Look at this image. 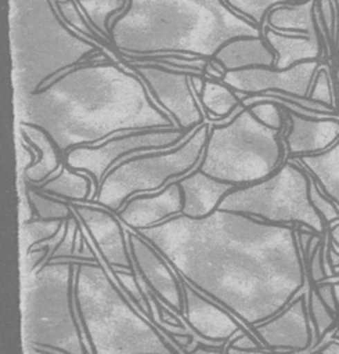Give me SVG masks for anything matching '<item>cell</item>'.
Here are the masks:
<instances>
[{
	"label": "cell",
	"mask_w": 339,
	"mask_h": 354,
	"mask_svg": "<svg viewBox=\"0 0 339 354\" xmlns=\"http://www.w3.org/2000/svg\"><path fill=\"white\" fill-rule=\"evenodd\" d=\"M136 232L191 286L228 310L250 332L306 286L297 225L216 209L202 218L178 214Z\"/></svg>",
	"instance_id": "obj_1"
},
{
	"label": "cell",
	"mask_w": 339,
	"mask_h": 354,
	"mask_svg": "<svg viewBox=\"0 0 339 354\" xmlns=\"http://www.w3.org/2000/svg\"><path fill=\"white\" fill-rule=\"evenodd\" d=\"M252 333L267 354H302L313 346L314 328L309 314L307 295H297L285 308L270 319L252 328Z\"/></svg>",
	"instance_id": "obj_13"
},
{
	"label": "cell",
	"mask_w": 339,
	"mask_h": 354,
	"mask_svg": "<svg viewBox=\"0 0 339 354\" xmlns=\"http://www.w3.org/2000/svg\"><path fill=\"white\" fill-rule=\"evenodd\" d=\"M317 11V0L278 6L268 11L266 25L284 33L321 37Z\"/></svg>",
	"instance_id": "obj_23"
},
{
	"label": "cell",
	"mask_w": 339,
	"mask_h": 354,
	"mask_svg": "<svg viewBox=\"0 0 339 354\" xmlns=\"http://www.w3.org/2000/svg\"><path fill=\"white\" fill-rule=\"evenodd\" d=\"M126 236L134 270L140 274L149 289L169 308L181 317L184 313V293L174 268L136 231L126 230Z\"/></svg>",
	"instance_id": "obj_15"
},
{
	"label": "cell",
	"mask_w": 339,
	"mask_h": 354,
	"mask_svg": "<svg viewBox=\"0 0 339 354\" xmlns=\"http://www.w3.org/2000/svg\"><path fill=\"white\" fill-rule=\"evenodd\" d=\"M226 354H259V353H241V351H231L226 346Z\"/></svg>",
	"instance_id": "obj_44"
},
{
	"label": "cell",
	"mask_w": 339,
	"mask_h": 354,
	"mask_svg": "<svg viewBox=\"0 0 339 354\" xmlns=\"http://www.w3.org/2000/svg\"><path fill=\"white\" fill-rule=\"evenodd\" d=\"M309 198L315 210L322 216L327 224H332L339 220V207L338 205L321 189L318 183L311 177Z\"/></svg>",
	"instance_id": "obj_34"
},
{
	"label": "cell",
	"mask_w": 339,
	"mask_h": 354,
	"mask_svg": "<svg viewBox=\"0 0 339 354\" xmlns=\"http://www.w3.org/2000/svg\"><path fill=\"white\" fill-rule=\"evenodd\" d=\"M21 137L36 152V160L24 170V176L32 185H40L57 176L62 167V153L51 137L39 126L19 122Z\"/></svg>",
	"instance_id": "obj_21"
},
{
	"label": "cell",
	"mask_w": 339,
	"mask_h": 354,
	"mask_svg": "<svg viewBox=\"0 0 339 354\" xmlns=\"http://www.w3.org/2000/svg\"><path fill=\"white\" fill-rule=\"evenodd\" d=\"M17 112L19 122L42 127L62 156L119 133L176 127L143 77L107 55L79 64L18 98Z\"/></svg>",
	"instance_id": "obj_2"
},
{
	"label": "cell",
	"mask_w": 339,
	"mask_h": 354,
	"mask_svg": "<svg viewBox=\"0 0 339 354\" xmlns=\"http://www.w3.org/2000/svg\"><path fill=\"white\" fill-rule=\"evenodd\" d=\"M239 36H263V30L224 0H127L109 26L118 54L180 53L210 59Z\"/></svg>",
	"instance_id": "obj_3"
},
{
	"label": "cell",
	"mask_w": 339,
	"mask_h": 354,
	"mask_svg": "<svg viewBox=\"0 0 339 354\" xmlns=\"http://www.w3.org/2000/svg\"><path fill=\"white\" fill-rule=\"evenodd\" d=\"M178 184L184 199L181 214L191 218H202L213 213L221 199L235 188L232 184L208 176L198 167L180 178Z\"/></svg>",
	"instance_id": "obj_19"
},
{
	"label": "cell",
	"mask_w": 339,
	"mask_h": 354,
	"mask_svg": "<svg viewBox=\"0 0 339 354\" xmlns=\"http://www.w3.org/2000/svg\"><path fill=\"white\" fill-rule=\"evenodd\" d=\"M10 7L17 100L47 86L62 72L108 54L97 40L64 21L55 0H11Z\"/></svg>",
	"instance_id": "obj_5"
},
{
	"label": "cell",
	"mask_w": 339,
	"mask_h": 354,
	"mask_svg": "<svg viewBox=\"0 0 339 354\" xmlns=\"http://www.w3.org/2000/svg\"><path fill=\"white\" fill-rule=\"evenodd\" d=\"M307 307L309 314L314 328V340L324 337V335L335 325L336 317L333 313L320 297L315 289H311L307 295Z\"/></svg>",
	"instance_id": "obj_30"
},
{
	"label": "cell",
	"mask_w": 339,
	"mask_h": 354,
	"mask_svg": "<svg viewBox=\"0 0 339 354\" xmlns=\"http://www.w3.org/2000/svg\"><path fill=\"white\" fill-rule=\"evenodd\" d=\"M336 79H338V84H339V69L336 71Z\"/></svg>",
	"instance_id": "obj_46"
},
{
	"label": "cell",
	"mask_w": 339,
	"mask_h": 354,
	"mask_svg": "<svg viewBox=\"0 0 339 354\" xmlns=\"http://www.w3.org/2000/svg\"><path fill=\"white\" fill-rule=\"evenodd\" d=\"M71 206L94 241V246L98 248L102 260L112 268L134 271L126 230L118 216L105 207L86 202H71Z\"/></svg>",
	"instance_id": "obj_14"
},
{
	"label": "cell",
	"mask_w": 339,
	"mask_h": 354,
	"mask_svg": "<svg viewBox=\"0 0 339 354\" xmlns=\"http://www.w3.org/2000/svg\"><path fill=\"white\" fill-rule=\"evenodd\" d=\"M263 37L277 55L274 68L278 69H286L303 61L320 59L322 54L321 37L284 33L267 25L264 26Z\"/></svg>",
	"instance_id": "obj_22"
},
{
	"label": "cell",
	"mask_w": 339,
	"mask_h": 354,
	"mask_svg": "<svg viewBox=\"0 0 339 354\" xmlns=\"http://www.w3.org/2000/svg\"><path fill=\"white\" fill-rule=\"evenodd\" d=\"M125 65L143 77L152 98L170 115L177 129L191 130L205 123L202 104L191 87V75L159 65Z\"/></svg>",
	"instance_id": "obj_11"
},
{
	"label": "cell",
	"mask_w": 339,
	"mask_h": 354,
	"mask_svg": "<svg viewBox=\"0 0 339 354\" xmlns=\"http://www.w3.org/2000/svg\"><path fill=\"white\" fill-rule=\"evenodd\" d=\"M226 346L227 343L220 347H212L194 342V346L187 348V354H226Z\"/></svg>",
	"instance_id": "obj_39"
},
{
	"label": "cell",
	"mask_w": 339,
	"mask_h": 354,
	"mask_svg": "<svg viewBox=\"0 0 339 354\" xmlns=\"http://www.w3.org/2000/svg\"><path fill=\"white\" fill-rule=\"evenodd\" d=\"M79 223L80 221L76 216L65 220L64 236L48 260H51V259H77L76 257V243H77V238H79L80 227H82V225H79Z\"/></svg>",
	"instance_id": "obj_33"
},
{
	"label": "cell",
	"mask_w": 339,
	"mask_h": 354,
	"mask_svg": "<svg viewBox=\"0 0 339 354\" xmlns=\"http://www.w3.org/2000/svg\"><path fill=\"white\" fill-rule=\"evenodd\" d=\"M322 62L310 59L299 62L286 69L274 66H252L237 71H226L221 83L234 91L248 95L264 94L268 91L285 93L295 97H309L314 77Z\"/></svg>",
	"instance_id": "obj_12"
},
{
	"label": "cell",
	"mask_w": 339,
	"mask_h": 354,
	"mask_svg": "<svg viewBox=\"0 0 339 354\" xmlns=\"http://www.w3.org/2000/svg\"><path fill=\"white\" fill-rule=\"evenodd\" d=\"M65 220H29L24 223V241L26 250L55 236L62 228Z\"/></svg>",
	"instance_id": "obj_31"
},
{
	"label": "cell",
	"mask_w": 339,
	"mask_h": 354,
	"mask_svg": "<svg viewBox=\"0 0 339 354\" xmlns=\"http://www.w3.org/2000/svg\"><path fill=\"white\" fill-rule=\"evenodd\" d=\"M311 176L296 160H284L268 177L231 189L217 209L239 212L274 224L325 232V220L309 198Z\"/></svg>",
	"instance_id": "obj_9"
},
{
	"label": "cell",
	"mask_w": 339,
	"mask_h": 354,
	"mask_svg": "<svg viewBox=\"0 0 339 354\" xmlns=\"http://www.w3.org/2000/svg\"><path fill=\"white\" fill-rule=\"evenodd\" d=\"M75 268V263L48 261L29 277L24 306L26 344L90 354L73 300Z\"/></svg>",
	"instance_id": "obj_7"
},
{
	"label": "cell",
	"mask_w": 339,
	"mask_h": 354,
	"mask_svg": "<svg viewBox=\"0 0 339 354\" xmlns=\"http://www.w3.org/2000/svg\"><path fill=\"white\" fill-rule=\"evenodd\" d=\"M228 7H231L237 14L245 17L255 25H257L263 32L266 26V18L271 8L285 4H295L304 0H224Z\"/></svg>",
	"instance_id": "obj_29"
},
{
	"label": "cell",
	"mask_w": 339,
	"mask_h": 354,
	"mask_svg": "<svg viewBox=\"0 0 339 354\" xmlns=\"http://www.w3.org/2000/svg\"><path fill=\"white\" fill-rule=\"evenodd\" d=\"M309 98L315 100L321 104H325L332 108H338L335 104V93H333V86H332V79L331 73L327 66H321L320 71L317 72L314 82L310 88Z\"/></svg>",
	"instance_id": "obj_35"
},
{
	"label": "cell",
	"mask_w": 339,
	"mask_h": 354,
	"mask_svg": "<svg viewBox=\"0 0 339 354\" xmlns=\"http://www.w3.org/2000/svg\"><path fill=\"white\" fill-rule=\"evenodd\" d=\"M73 300L94 354H184L100 263L76 264Z\"/></svg>",
	"instance_id": "obj_4"
},
{
	"label": "cell",
	"mask_w": 339,
	"mask_h": 354,
	"mask_svg": "<svg viewBox=\"0 0 339 354\" xmlns=\"http://www.w3.org/2000/svg\"><path fill=\"white\" fill-rule=\"evenodd\" d=\"M252 113L267 127L282 131L286 127V116L284 108L271 100H259L249 105Z\"/></svg>",
	"instance_id": "obj_32"
},
{
	"label": "cell",
	"mask_w": 339,
	"mask_h": 354,
	"mask_svg": "<svg viewBox=\"0 0 339 354\" xmlns=\"http://www.w3.org/2000/svg\"><path fill=\"white\" fill-rule=\"evenodd\" d=\"M48 254H50V250H48V248H44V246H35V248L26 250V256H25L26 275L30 277L35 271L42 268L44 266V263L47 261Z\"/></svg>",
	"instance_id": "obj_36"
},
{
	"label": "cell",
	"mask_w": 339,
	"mask_h": 354,
	"mask_svg": "<svg viewBox=\"0 0 339 354\" xmlns=\"http://www.w3.org/2000/svg\"><path fill=\"white\" fill-rule=\"evenodd\" d=\"M325 252L324 248L321 246V242L314 248L310 259V274L311 279L318 283L325 279L327 272H325Z\"/></svg>",
	"instance_id": "obj_37"
},
{
	"label": "cell",
	"mask_w": 339,
	"mask_h": 354,
	"mask_svg": "<svg viewBox=\"0 0 339 354\" xmlns=\"http://www.w3.org/2000/svg\"><path fill=\"white\" fill-rule=\"evenodd\" d=\"M224 71L274 66L277 55L263 36H239L226 41L212 57Z\"/></svg>",
	"instance_id": "obj_20"
},
{
	"label": "cell",
	"mask_w": 339,
	"mask_h": 354,
	"mask_svg": "<svg viewBox=\"0 0 339 354\" xmlns=\"http://www.w3.org/2000/svg\"><path fill=\"white\" fill-rule=\"evenodd\" d=\"M302 354H339V340L331 339L325 342L321 347H310Z\"/></svg>",
	"instance_id": "obj_40"
},
{
	"label": "cell",
	"mask_w": 339,
	"mask_h": 354,
	"mask_svg": "<svg viewBox=\"0 0 339 354\" xmlns=\"http://www.w3.org/2000/svg\"><path fill=\"white\" fill-rule=\"evenodd\" d=\"M306 169V171L318 183L321 189L339 207V140L328 149L292 158Z\"/></svg>",
	"instance_id": "obj_25"
},
{
	"label": "cell",
	"mask_w": 339,
	"mask_h": 354,
	"mask_svg": "<svg viewBox=\"0 0 339 354\" xmlns=\"http://www.w3.org/2000/svg\"><path fill=\"white\" fill-rule=\"evenodd\" d=\"M183 205L180 184L172 181L159 192L133 195L115 214L129 228L138 231L181 214Z\"/></svg>",
	"instance_id": "obj_17"
},
{
	"label": "cell",
	"mask_w": 339,
	"mask_h": 354,
	"mask_svg": "<svg viewBox=\"0 0 339 354\" xmlns=\"http://www.w3.org/2000/svg\"><path fill=\"white\" fill-rule=\"evenodd\" d=\"M282 131L267 127L249 106L227 124H212L198 169L208 176L242 187L268 177L282 162Z\"/></svg>",
	"instance_id": "obj_6"
},
{
	"label": "cell",
	"mask_w": 339,
	"mask_h": 354,
	"mask_svg": "<svg viewBox=\"0 0 339 354\" xmlns=\"http://www.w3.org/2000/svg\"><path fill=\"white\" fill-rule=\"evenodd\" d=\"M25 354H64L58 350L43 347V346H36V344H26Z\"/></svg>",
	"instance_id": "obj_41"
},
{
	"label": "cell",
	"mask_w": 339,
	"mask_h": 354,
	"mask_svg": "<svg viewBox=\"0 0 339 354\" xmlns=\"http://www.w3.org/2000/svg\"><path fill=\"white\" fill-rule=\"evenodd\" d=\"M176 274L184 293V313L181 318L192 329L194 336L227 343L239 330L250 332L228 310L191 286L177 271Z\"/></svg>",
	"instance_id": "obj_16"
},
{
	"label": "cell",
	"mask_w": 339,
	"mask_h": 354,
	"mask_svg": "<svg viewBox=\"0 0 339 354\" xmlns=\"http://www.w3.org/2000/svg\"><path fill=\"white\" fill-rule=\"evenodd\" d=\"M39 188L51 196L71 202L93 201L98 192V187L89 173L73 170L65 162L59 173L42 183Z\"/></svg>",
	"instance_id": "obj_24"
},
{
	"label": "cell",
	"mask_w": 339,
	"mask_h": 354,
	"mask_svg": "<svg viewBox=\"0 0 339 354\" xmlns=\"http://www.w3.org/2000/svg\"><path fill=\"white\" fill-rule=\"evenodd\" d=\"M26 199L29 201L33 214L37 218L44 220H66L73 217V209L71 203H65V201L51 196L42 189H26Z\"/></svg>",
	"instance_id": "obj_28"
},
{
	"label": "cell",
	"mask_w": 339,
	"mask_h": 354,
	"mask_svg": "<svg viewBox=\"0 0 339 354\" xmlns=\"http://www.w3.org/2000/svg\"><path fill=\"white\" fill-rule=\"evenodd\" d=\"M329 282L333 286V292H335V297H336V304H338V315H339V278L335 279V281H329Z\"/></svg>",
	"instance_id": "obj_42"
},
{
	"label": "cell",
	"mask_w": 339,
	"mask_h": 354,
	"mask_svg": "<svg viewBox=\"0 0 339 354\" xmlns=\"http://www.w3.org/2000/svg\"><path fill=\"white\" fill-rule=\"evenodd\" d=\"M284 111L288 130L282 140L291 158L322 152L339 140V118H311L293 111Z\"/></svg>",
	"instance_id": "obj_18"
},
{
	"label": "cell",
	"mask_w": 339,
	"mask_h": 354,
	"mask_svg": "<svg viewBox=\"0 0 339 354\" xmlns=\"http://www.w3.org/2000/svg\"><path fill=\"white\" fill-rule=\"evenodd\" d=\"M195 129H154L141 131L119 133L100 145H82L69 149L64 155V162L73 170L89 173L97 187L105 174L130 153L140 151H165L178 145L188 138Z\"/></svg>",
	"instance_id": "obj_10"
},
{
	"label": "cell",
	"mask_w": 339,
	"mask_h": 354,
	"mask_svg": "<svg viewBox=\"0 0 339 354\" xmlns=\"http://www.w3.org/2000/svg\"><path fill=\"white\" fill-rule=\"evenodd\" d=\"M82 12L93 28L105 39H109L112 21L125 10L127 0H76Z\"/></svg>",
	"instance_id": "obj_27"
},
{
	"label": "cell",
	"mask_w": 339,
	"mask_h": 354,
	"mask_svg": "<svg viewBox=\"0 0 339 354\" xmlns=\"http://www.w3.org/2000/svg\"><path fill=\"white\" fill-rule=\"evenodd\" d=\"M332 339H333V340H339V325L335 328V330H333V333H332Z\"/></svg>",
	"instance_id": "obj_45"
},
{
	"label": "cell",
	"mask_w": 339,
	"mask_h": 354,
	"mask_svg": "<svg viewBox=\"0 0 339 354\" xmlns=\"http://www.w3.org/2000/svg\"><path fill=\"white\" fill-rule=\"evenodd\" d=\"M198 98L202 104L205 118L209 120V123H214L226 118L235 108L242 105L241 98L231 87L213 79L205 80L203 90L198 95Z\"/></svg>",
	"instance_id": "obj_26"
},
{
	"label": "cell",
	"mask_w": 339,
	"mask_h": 354,
	"mask_svg": "<svg viewBox=\"0 0 339 354\" xmlns=\"http://www.w3.org/2000/svg\"><path fill=\"white\" fill-rule=\"evenodd\" d=\"M209 129L210 123L205 122L173 148L118 163L102 178L95 198L86 203L116 213L133 195L159 192L169 183L178 181L198 167Z\"/></svg>",
	"instance_id": "obj_8"
},
{
	"label": "cell",
	"mask_w": 339,
	"mask_h": 354,
	"mask_svg": "<svg viewBox=\"0 0 339 354\" xmlns=\"http://www.w3.org/2000/svg\"><path fill=\"white\" fill-rule=\"evenodd\" d=\"M331 236H332L333 242L339 246V224H336V225L332 227V230H331Z\"/></svg>",
	"instance_id": "obj_43"
},
{
	"label": "cell",
	"mask_w": 339,
	"mask_h": 354,
	"mask_svg": "<svg viewBox=\"0 0 339 354\" xmlns=\"http://www.w3.org/2000/svg\"><path fill=\"white\" fill-rule=\"evenodd\" d=\"M315 292L320 295L322 301L333 311L338 314V304H336V297L333 292V286L328 279H324L315 285Z\"/></svg>",
	"instance_id": "obj_38"
}]
</instances>
